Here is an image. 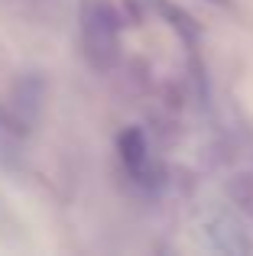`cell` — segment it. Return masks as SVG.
I'll use <instances>...</instances> for the list:
<instances>
[{
    "label": "cell",
    "instance_id": "6da1fadb",
    "mask_svg": "<svg viewBox=\"0 0 253 256\" xmlns=\"http://www.w3.org/2000/svg\"><path fill=\"white\" fill-rule=\"evenodd\" d=\"M120 159H124V166L133 175H143L146 172V162H150V146H146V136L140 130H126L124 136H120Z\"/></svg>",
    "mask_w": 253,
    "mask_h": 256
}]
</instances>
